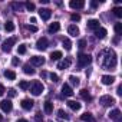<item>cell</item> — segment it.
<instances>
[{
    "instance_id": "6da1fadb",
    "label": "cell",
    "mask_w": 122,
    "mask_h": 122,
    "mask_svg": "<svg viewBox=\"0 0 122 122\" xmlns=\"http://www.w3.org/2000/svg\"><path fill=\"white\" fill-rule=\"evenodd\" d=\"M101 65L105 68V69H113L116 66V55L113 50L111 49H106L101 53Z\"/></svg>"
},
{
    "instance_id": "7a4b0ae2",
    "label": "cell",
    "mask_w": 122,
    "mask_h": 122,
    "mask_svg": "<svg viewBox=\"0 0 122 122\" xmlns=\"http://www.w3.org/2000/svg\"><path fill=\"white\" fill-rule=\"evenodd\" d=\"M91 62H92V56L91 55H85V53L78 55V66L79 68H85V66L91 65Z\"/></svg>"
},
{
    "instance_id": "3957f363",
    "label": "cell",
    "mask_w": 122,
    "mask_h": 122,
    "mask_svg": "<svg viewBox=\"0 0 122 122\" xmlns=\"http://www.w3.org/2000/svg\"><path fill=\"white\" fill-rule=\"evenodd\" d=\"M43 89H45V86H43V83L39 82V81H35V82L30 85V92H32L35 96H39V95L43 92Z\"/></svg>"
},
{
    "instance_id": "277c9868",
    "label": "cell",
    "mask_w": 122,
    "mask_h": 122,
    "mask_svg": "<svg viewBox=\"0 0 122 122\" xmlns=\"http://www.w3.org/2000/svg\"><path fill=\"white\" fill-rule=\"evenodd\" d=\"M16 43V37H9V39H6L3 43H2V50L3 52H10L12 50V46Z\"/></svg>"
},
{
    "instance_id": "5b68a950",
    "label": "cell",
    "mask_w": 122,
    "mask_h": 122,
    "mask_svg": "<svg viewBox=\"0 0 122 122\" xmlns=\"http://www.w3.org/2000/svg\"><path fill=\"white\" fill-rule=\"evenodd\" d=\"M99 103H101L102 106H111V105L115 103V99H113L111 95H103V96H101Z\"/></svg>"
},
{
    "instance_id": "8992f818",
    "label": "cell",
    "mask_w": 122,
    "mask_h": 122,
    "mask_svg": "<svg viewBox=\"0 0 122 122\" xmlns=\"http://www.w3.org/2000/svg\"><path fill=\"white\" fill-rule=\"evenodd\" d=\"M0 108H2V111H3V112L9 113V112L13 109V103H12L9 99H5V101H2V102H0Z\"/></svg>"
},
{
    "instance_id": "52a82bcc",
    "label": "cell",
    "mask_w": 122,
    "mask_h": 122,
    "mask_svg": "<svg viewBox=\"0 0 122 122\" xmlns=\"http://www.w3.org/2000/svg\"><path fill=\"white\" fill-rule=\"evenodd\" d=\"M86 27H88V30H92V32L98 30V29L101 27V26H99V20H96V19H91V20H88Z\"/></svg>"
},
{
    "instance_id": "ba28073f",
    "label": "cell",
    "mask_w": 122,
    "mask_h": 122,
    "mask_svg": "<svg viewBox=\"0 0 122 122\" xmlns=\"http://www.w3.org/2000/svg\"><path fill=\"white\" fill-rule=\"evenodd\" d=\"M30 63L33 66H42V65H45V57H42V56H32L30 57Z\"/></svg>"
},
{
    "instance_id": "9c48e42d",
    "label": "cell",
    "mask_w": 122,
    "mask_h": 122,
    "mask_svg": "<svg viewBox=\"0 0 122 122\" xmlns=\"http://www.w3.org/2000/svg\"><path fill=\"white\" fill-rule=\"evenodd\" d=\"M72 65V59L71 57H66V59H63V60H60V62L57 63V69H68L69 66Z\"/></svg>"
},
{
    "instance_id": "30bf717a",
    "label": "cell",
    "mask_w": 122,
    "mask_h": 122,
    "mask_svg": "<svg viewBox=\"0 0 122 122\" xmlns=\"http://www.w3.org/2000/svg\"><path fill=\"white\" fill-rule=\"evenodd\" d=\"M47 45H49V40H47L46 37H40V39L36 42V47H37L39 50H45V49H47Z\"/></svg>"
},
{
    "instance_id": "8fae6325",
    "label": "cell",
    "mask_w": 122,
    "mask_h": 122,
    "mask_svg": "<svg viewBox=\"0 0 122 122\" xmlns=\"http://www.w3.org/2000/svg\"><path fill=\"white\" fill-rule=\"evenodd\" d=\"M33 103H35V102H33L32 99H27V98H26V99H22V102H20V105H22V108H23L25 111H30V109L33 108Z\"/></svg>"
},
{
    "instance_id": "7c38bea8",
    "label": "cell",
    "mask_w": 122,
    "mask_h": 122,
    "mask_svg": "<svg viewBox=\"0 0 122 122\" xmlns=\"http://www.w3.org/2000/svg\"><path fill=\"white\" fill-rule=\"evenodd\" d=\"M69 6L72 7V9H83L85 7V2H82V0H71V3H69Z\"/></svg>"
},
{
    "instance_id": "4fadbf2b",
    "label": "cell",
    "mask_w": 122,
    "mask_h": 122,
    "mask_svg": "<svg viewBox=\"0 0 122 122\" xmlns=\"http://www.w3.org/2000/svg\"><path fill=\"white\" fill-rule=\"evenodd\" d=\"M39 16H40L43 20H49L50 16H52V10H49V9H40V10H39Z\"/></svg>"
},
{
    "instance_id": "5bb4252c",
    "label": "cell",
    "mask_w": 122,
    "mask_h": 122,
    "mask_svg": "<svg viewBox=\"0 0 122 122\" xmlns=\"http://www.w3.org/2000/svg\"><path fill=\"white\" fill-rule=\"evenodd\" d=\"M59 30H60V23H59V22H53V23H50L49 27H47V32H49V33H56V32H59Z\"/></svg>"
},
{
    "instance_id": "9a60e30c",
    "label": "cell",
    "mask_w": 122,
    "mask_h": 122,
    "mask_svg": "<svg viewBox=\"0 0 122 122\" xmlns=\"http://www.w3.org/2000/svg\"><path fill=\"white\" fill-rule=\"evenodd\" d=\"M62 95H63V96H66V98H69V96H72V95H73V91H72V88H71L68 83H65V85L62 86Z\"/></svg>"
},
{
    "instance_id": "2e32d148",
    "label": "cell",
    "mask_w": 122,
    "mask_h": 122,
    "mask_svg": "<svg viewBox=\"0 0 122 122\" xmlns=\"http://www.w3.org/2000/svg\"><path fill=\"white\" fill-rule=\"evenodd\" d=\"M81 121H83V122H96V119L93 118V115L91 112H85L83 115H81Z\"/></svg>"
},
{
    "instance_id": "e0dca14e",
    "label": "cell",
    "mask_w": 122,
    "mask_h": 122,
    "mask_svg": "<svg viewBox=\"0 0 122 122\" xmlns=\"http://www.w3.org/2000/svg\"><path fill=\"white\" fill-rule=\"evenodd\" d=\"M68 33H69L71 36H75V37H76V36L79 35V27H78L76 25H71V26L68 27Z\"/></svg>"
},
{
    "instance_id": "ac0fdd59",
    "label": "cell",
    "mask_w": 122,
    "mask_h": 122,
    "mask_svg": "<svg viewBox=\"0 0 122 122\" xmlns=\"http://www.w3.org/2000/svg\"><path fill=\"white\" fill-rule=\"evenodd\" d=\"M68 106H69L72 111H75V112L82 108V105H81L79 102H76V101H68Z\"/></svg>"
},
{
    "instance_id": "d6986e66",
    "label": "cell",
    "mask_w": 122,
    "mask_h": 122,
    "mask_svg": "<svg viewBox=\"0 0 122 122\" xmlns=\"http://www.w3.org/2000/svg\"><path fill=\"white\" fill-rule=\"evenodd\" d=\"M109 118L113 119L115 122L119 121V119H121V111H119V109H113V111H111V112H109Z\"/></svg>"
},
{
    "instance_id": "ffe728a7",
    "label": "cell",
    "mask_w": 122,
    "mask_h": 122,
    "mask_svg": "<svg viewBox=\"0 0 122 122\" xmlns=\"http://www.w3.org/2000/svg\"><path fill=\"white\" fill-rule=\"evenodd\" d=\"M113 81H115V78H113L112 75H103V76H102V83H103V85H112Z\"/></svg>"
},
{
    "instance_id": "44dd1931",
    "label": "cell",
    "mask_w": 122,
    "mask_h": 122,
    "mask_svg": "<svg viewBox=\"0 0 122 122\" xmlns=\"http://www.w3.org/2000/svg\"><path fill=\"white\" fill-rule=\"evenodd\" d=\"M79 95H81V98L83 99V101H86V102H89V101H92V96H91V93L86 91V89H82L81 92H79Z\"/></svg>"
},
{
    "instance_id": "7402d4cb",
    "label": "cell",
    "mask_w": 122,
    "mask_h": 122,
    "mask_svg": "<svg viewBox=\"0 0 122 122\" xmlns=\"http://www.w3.org/2000/svg\"><path fill=\"white\" fill-rule=\"evenodd\" d=\"M10 6H12V9H13L15 12H22V10H23V7H25V5H23V3H20V2H13Z\"/></svg>"
},
{
    "instance_id": "603a6c76",
    "label": "cell",
    "mask_w": 122,
    "mask_h": 122,
    "mask_svg": "<svg viewBox=\"0 0 122 122\" xmlns=\"http://www.w3.org/2000/svg\"><path fill=\"white\" fill-rule=\"evenodd\" d=\"M95 36H96L98 39H103V37H106V29L99 27L98 30H95Z\"/></svg>"
},
{
    "instance_id": "cb8c5ba5",
    "label": "cell",
    "mask_w": 122,
    "mask_h": 122,
    "mask_svg": "<svg viewBox=\"0 0 122 122\" xmlns=\"http://www.w3.org/2000/svg\"><path fill=\"white\" fill-rule=\"evenodd\" d=\"M45 112H46L47 115H50V113L53 112V103H52L50 101H46V102H45Z\"/></svg>"
},
{
    "instance_id": "d4e9b609",
    "label": "cell",
    "mask_w": 122,
    "mask_h": 122,
    "mask_svg": "<svg viewBox=\"0 0 122 122\" xmlns=\"http://www.w3.org/2000/svg\"><path fill=\"white\" fill-rule=\"evenodd\" d=\"M23 72H25L26 75H35V69H33L29 63H26V65L23 66Z\"/></svg>"
},
{
    "instance_id": "484cf974",
    "label": "cell",
    "mask_w": 122,
    "mask_h": 122,
    "mask_svg": "<svg viewBox=\"0 0 122 122\" xmlns=\"http://www.w3.org/2000/svg\"><path fill=\"white\" fill-rule=\"evenodd\" d=\"M5 78L9 81H15L16 79V73L13 71H5Z\"/></svg>"
},
{
    "instance_id": "4316f807",
    "label": "cell",
    "mask_w": 122,
    "mask_h": 122,
    "mask_svg": "<svg viewBox=\"0 0 122 122\" xmlns=\"http://www.w3.org/2000/svg\"><path fill=\"white\" fill-rule=\"evenodd\" d=\"M5 29H6V32H13L15 30V23L12 20H7L5 23Z\"/></svg>"
},
{
    "instance_id": "83f0119b",
    "label": "cell",
    "mask_w": 122,
    "mask_h": 122,
    "mask_svg": "<svg viewBox=\"0 0 122 122\" xmlns=\"http://www.w3.org/2000/svg\"><path fill=\"white\" fill-rule=\"evenodd\" d=\"M62 45H63V47H65L66 50H71V49H72V43H71V40H69L68 37H63V39H62Z\"/></svg>"
},
{
    "instance_id": "f1b7e54d",
    "label": "cell",
    "mask_w": 122,
    "mask_h": 122,
    "mask_svg": "<svg viewBox=\"0 0 122 122\" xmlns=\"http://www.w3.org/2000/svg\"><path fill=\"white\" fill-rule=\"evenodd\" d=\"M60 57H62V52H60V50H56V52L50 53V59L52 60H59Z\"/></svg>"
},
{
    "instance_id": "f546056e",
    "label": "cell",
    "mask_w": 122,
    "mask_h": 122,
    "mask_svg": "<svg viewBox=\"0 0 122 122\" xmlns=\"http://www.w3.org/2000/svg\"><path fill=\"white\" fill-rule=\"evenodd\" d=\"M57 116H59L60 119H66V121L69 119V115H68L63 109H59V111H57Z\"/></svg>"
},
{
    "instance_id": "4dcf8cb0",
    "label": "cell",
    "mask_w": 122,
    "mask_h": 122,
    "mask_svg": "<svg viewBox=\"0 0 122 122\" xmlns=\"http://www.w3.org/2000/svg\"><path fill=\"white\" fill-rule=\"evenodd\" d=\"M25 7H26L29 12H33L36 6H35V3H32V2H26V3H25Z\"/></svg>"
},
{
    "instance_id": "1f68e13d",
    "label": "cell",
    "mask_w": 122,
    "mask_h": 122,
    "mask_svg": "<svg viewBox=\"0 0 122 122\" xmlns=\"http://www.w3.org/2000/svg\"><path fill=\"white\" fill-rule=\"evenodd\" d=\"M113 15L116 16V17H122V7H113Z\"/></svg>"
},
{
    "instance_id": "d6a6232c",
    "label": "cell",
    "mask_w": 122,
    "mask_h": 122,
    "mask_svg": "<svg viewBox=\"0 0 122 122\" xmlns=\"http://www.w3.org/2000/svg\"><path fill=\"white\" fill-rule=\"evenodd\" d=\"M26 50H27V49H26V45H23V43L19 45V47H17V53H19V55H25Z\"/></svg>"
},
{
    "instance_id": "836d02e7",
    "label": "cell",
    "mask_w": 122,
    "mask_h": 122,
    "mask_svg": "<svg viewBox=\"0 0 122 122\" xmlns=\"http://www.w3.org/2000/svg\"><path fill=\"white\" fill-rule=\"evenodd\" d=\"M115 32H116L118 36L122 35V23H116V25H115Z\"/></svg>"
},
{
    "instance_id": "e575fe53",
    "label": "cell",
    "mask_w": 122,
    "mask_h": 122,
    "mask_svg": "<svg viewBox=\"0 0 122 122\" xmlns=\"http://www.w3.org/2000/svg\"><path fill=\"white\" fill-rule=\"evenodd\" d=\"M69 81H71V83L73 86H78L79 85V78H76V76H69Z\"/></svg>"
},
{
    "instance_id": "d590c367",
    "label": "cell",
    "mask_w": 122,
    "mask_h": 122,
    "mask_svg": "<svg viewBox=\"0 0 122 122\" xmlns=\"http://www.w3.org/2000/svg\"><path fill=\"white\" fill-rule=\"evenodd\" d=\"M71 20H72V22H79V20H81V15L72 13V15H71Z\"/></svg>"
},
{
    "instance_id": "8d00e7d4",
    "label": "cell",
    "mask_w": 122,
    "mask_h": 122,
    "mask_svg": "<svg viewBox=\"0 0 122 122\" xmlns=\"http://www.w3.org/2000/svg\"><path fill=\"white\" fill-rule=\"evenodd\" d=\"M19 88H20V89H23V91H26V89L29 88V82H26V81H22V82L19 83Z\"/></svg>"
},
{
    "instance_id": "74e56055",
    "label": "cell",
    "mask_w": 122,
    "mask_h": 122,
    "mask_svg": "<svg viewBox=\"0 0 122 122\" xmlns=\"http://www.w3.org/2000/svg\"><path fill=\"white\" fill-rule=\"evenodd\" d=\"M26 29H27L29 32H33V33H35V32H37V27H36L35 25H27V26H26Z\"/></svg>"
},
{
    "instance_id": "f35d334b",
    "label": "cell",
    "mask_w": 122,
    "mask_h": 122,
    "mask_svg": "<svg viewBox=\"0 0 122 122\" xmlns=\"http://www.w3.org/2000/svg\"><path fill=\"white\" fill-rule=\"evenodd\" d=\"M78 46H79L81 49H83V47L86 46V40H85V39H81V40H79V43H78Z\"/></svg>"
},
{
    "instance_id": "ab89813d",
    "label": "cell",
    "mask_w": 122,
    "mask_h": 122,
    "mask_svg": "<svg viewBox=\"0 0 122 122\" xmlns=\"http://www.w3.org/2000/svg\"><path fill=\"white\" fill-rule=\"evenodd\" d=\"M49 76H50V79H52V82H57V81H59V76H57L56 73H50Z\"/></svg>"
},
{
    "instance_id": "60d3db41",
    "label": "cell",
    "mask_w": 122,
    "mask_h": 122,
    "mask_svg": "<svg viewBox=\"0 0 122 122\" xmlns=\"http://www.w3.org/2000/svg\"><path fill=\"white\" fill-rule=\"evenodd\" d=\"M35 119H36V122H42V121H43L42 113H40V112H37V113H36V116H35Z\"/></svg>"
},
{
    "instance_id": "b9f144b4",
    "label": "cell",
    "mask_w": 122,
    "mask_h": 122,
    "mask_svg": "<svg viewBox=\"0 0 122 122\" xmlns=\"http://www.w3.org/2000/svg\"><path fill=\"white\" fill-rule=\"evenodd\" d=\"M9 96L10 98H15L16 96V91L15 89H9Z\"/></svg>"
},
{
    "instance_id": "7bdbcfd3",
    "label": "cell",
    "mask_w": 122,
    "mask_h": 122,
    "mask_svg": "<svg viewBox=\"0 0 122 122\" xmlns=\"http://www.w3.org/2000/svg\"><path fill=\"white\" fill-rule=\"evenodd\" d=\"M12 65H13V66H17V65H19V57H13Z\"/></svg>"
},
{
    "instance_id": "ee69618b",
    "label": "cell",
    "mask_w": 122,
    "mask_h": 122,
    "mask_svg": "<svg viewBox=\"0 0 122 122\" xmlns=\"http://www.w3.org/2000/svg\"><path fill=\"white\" fill-rule=\"evenodd\" d=\"M116 93H118V96H121V95H122V85H119V86H118Z\"/></svg>"
},
{
    "instance_id": "f6af8a7d",
    "label": "cell",
    "mask_w": 122,
    "mask_h": 122,
    "mask_svg": "<svg viewBox=\"0 0 122 122\" xmlns=\"http://www.w3.org/2000/svg\"><path fill=\"white\" fill-rule=\"evenodd\" d=\"M5 92H6V89H5V86H3L2 83H0V96H2V95H3Z\"/></svg>"
},
{
    "instance_id": "bcb514c9",
    "label": "cell",
    "mask_w": 122,
    "mask_h": 122,
    "mask_svg": "<svg viewBox=\"0 0 122 122\" xmlns=\"http://www.w3.org/2000/svg\"><path fill=\"white\" fill-rule=\"evenodd\" d=\"M91 6L95 9V7H98V3H96V2H91Z\"/></svg>"
},
{
    "instance_id": "7dc6e473",
    "label": "cell",
    "mask_w": 122,
    "mask_h": 122,
    "mask_svg": "<svg viewBox=\"0 0 122 122\" xmlns=\"http://www.w3.org/2000/svg\"><path fill=\"white\" fill-rule=\"evenodd\" d=\"M16 122H29V121H27V119H17Z\"/></svg>"
},
{
    "instance_id": "c3c4849f",
    "label": "cell",
    "mask_w": 122,
    "mask_h": 122,
    "mask_svg": "<svg viewBox=\"0 0 122 122\" xmlns=\"http://www.w3.org/2000/svg\"><path fill=\"white\" fill-rule=\"evenodd\" d=\"M30 22L32 23H36V17H30Z\"/></svg>"
},
{
    "instance_id": "681fc988",
    "label": "cell",
    "mask_w": 122,
    "mask_h": 122,
    "mask_svg": "<svg viewBox=\"0 0 122 122\" xmlns=\"http://www.w3.org/2000/svg\"><path fill=\"white\" fill-rule=\"evenodd\" d=\"M2 121H3V116H2V115H0V122H2Z\"/></svg>"
},
{
    "instance_id": "f907efd6",
    "label": "cell",
    "mask_w": 122,
    "mask_h": 122,
    "mask_svg": "<svg viewBox=\"0 0 122 122\" xmlns=\"http://www.w3.org/2000/svg\"><path fill=\"white\" fill-rule=\"evenodd\" d=\"M49 122H53V121H49Z\"/></svg>"
}]
</instances>
